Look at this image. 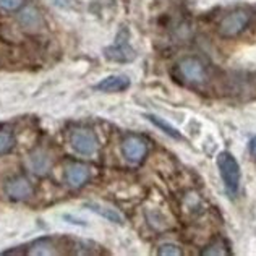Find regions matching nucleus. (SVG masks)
Listing matches in <instances>:
<instances>
[{
  "instance_id": "39448f33",
  "label": "nucleus",
  "mask_w": 256,
  "mask_h": 256,
  "mask_svg": "<svg viewBox=\"0 0 256 256\" xmlns=\"http://www.w3.org/2000/svg\"><path fill=\"white\" fill-rule=\"evenodd\" d=\"M122 151H124V156L130 160V162L138 164L146 158L148 144H146V141L143 138L136 136V134H130V136L124 140Z\"/></svg>"
},
{
  "instance_id": "1a4fd4ad",
  "label": "nucleus",
  "mask_w": 256,
  "mask_h": 256,
  "mask_svg": "<svg viewBox=\"0 0 256 256\" xmlns=\"http://www.w3.org/2000/svg\"><path fill=\"white\" fill-rule=\"evenodd\" d=\"M130 88V80L125 75H112L104 78L102 82L96 84L98 91L102 92H122Z\"/></svg>"
},
{
  "instance_id": "423d86ee",
  "label": "nucleus",
  "mask_w": 256,
  "mask_h": 256,
  "mask_svg": "<svg viewBox=\"0 0 256 256\" xmlns=\"http://www.w3.org/2000/svg\"><path fill=\"white\" fill-rule=\"evenodd\" d=\"M106 56H107V58L116 60V62H130V60L134 58V50L130 47L128 41H124L122 32H120L116 44L106 49Z\"/></svg>"
},
{
  "instance_id": "ddd939ff",
  "label": "nucleus",
  "mask_w": 256,
  "mask_h": 256,
  "mask_svg": "<svg viewBox=\"0 0 256 256\" xmlns=\"http://www.w3.org/2000/svg\"><path fill=\"white\" fill-rule=\"evenodd\" d=\"M228 253L230 252H228L227 245L222 240L212 242V244L210 246H206V250L203 252V254H208V256H226Z\"/></svg>"
},
{
  "instance_id": "6e6552de",
  "label": "nucleus",
  "mask_w": 256,
  "mask_h": 256,
  "mask_svg": "<svg viewBox=\"0 0 256 256\" xmlns=\"http://www.w3.org/2000/svg\"><path fill=\"white\" fill-rule=\"evenodd\" d=\"M5 190H6V194H8L12 200H26V198L31 196L32 186L24 177H16V178H13L6 184Z\"/></svg>"
},
{
  "instance_id": "f8f14e48",
  "label": "nucleus",
  "mask_w": 256,
  "mask_h": 256,
  "mask_svg": "<svg viewBox=\"0 0 256 256\" xmlns=\"http://www.w3.org/2000/svg\"><path fill=\"white\" fill-rule=\"evenodd\" d=\"M86 206L90 208L91 211L96 212V214L102 216V218H106V219H109L110 222H117V224H122V218H120V214L116 210H109V208L96 204V203H88Z\"/></svg>"
},
{
  "instance_id": "f03ea898",
  "label": "nucleus",
  "mask_w": 256,
  "mask_h": 256,
  "mask_svg": "<svg viewBox=\"0 0 256 256\" xmlns=\"http://www.w3.org/2000/svg\"><path fill=\"white\" fill-rule=\"evenodd\" d=\"M252 20V13L246 8H235L220 20L219 34L222 38H235L244 31Z\"/></svg>"
},
{
  "instance_id": "0eeeda50",
  "label": "nucleus",
  "mask_w": 256,
  "mask_h": 256,
  "mask_svg": "<svg viewBox=\"0 0 256 256\" xmlns=\"http://www.w3.org/2000/svg\"><path fill=\"white\" fill-rule=\"evenodd\" d=\"M88 178H90V169H88V166H84L82 162H73L66 167L65 180L72 188L83 186L88 182Z\"/></svg>"
},
{
  "instance_id": "dca6fc26",
  "label": "nucleus",
  "mask_w": 256,
  "mask_h": 256,
  "mask_svg": "<svg viewBox=\"0 0 256 256\" xmlns=\"http://www.w3.org/2000/svg\"><path fill=\"white\" fill-rule=\"evenodd\" d=\"M159 254H162V256H166V254H172V256H178V254H182V252H180V248L178 246H175V245H162L159 248Z\"/></svg>"
},
{
  "instance_id": "f257e3e1",
  "label": "nucleus",
  "mask_w": 256,
  "mask_h": 256,
  "mask_svg": "<svg viewBox=\"0 0 256 256\" xmlns=\"http://www.w3.org/2000/svg\"><path fill=\"white\" fill-rule=\"evenodd\" d=\"M218 169L222 177V182H224L226 192L228 196H235L238 192L240 186V166L237 162V159L234 158L232 152L228 151H222L218 156Z\"/></svg>"
},
{
  "instance_id": "20e7f679",
  "label": "nucleus",
  "mask_w": 256,
  "mask_h": 256,
  "mask_svg": "<svg viewBox=\"0 0 256 256\" xmlns=\"http://www.w3.org/2000/svg\"><path fill=\"white\" fill-rule=\"evenodd\" d=\"M70 144L82 156H92L99 150L96 134L90 128H76L70 136Z\"/></svg>"
},
{
  "instance_id": "7ed1b4c3",
  "label": "nucleus",
  "mask_w": 256,
  "mask_h": 256,
  "mask_svg": "<svg viewBox=\"0 0 256 256\" xmlns=\"http://www.w3.org/2000/svg\"><path fill=\"white\" fill-rule=\"evenodd\" d=\"M178 75L185 83L190 84H203L208 80V72L204 64L196 57H185L177 64Z\"/></svg>"
},
{
  "instance_id": "f3484780",
  "label": "nucleus",
  "mask_w": 256,
  "mask_h": 256,
  "mask_svg": "<svg viewBox=\"0 0 256 256\" xmlns=\"http://www.w3.org/2000/svg\"><path fill=\"white\" fill-rule=\"evenodd\" d=\"M248 150H250V154L256 159V136L250 140V143H248Z\"/></svg>"
},
{
  "instance_id": "9b49d317",
  "label": "nucleus",
  "mask_w": 256,
  "mask_h": 256,
  "mask_svg": "<svg viewBox=\"0 0 256 256\" xmlns=\"http://www.w3.org/2000/svg\"><path fill=\"white\" fill-rule=\"evenodd\" d=\"M146 118L150 120L152 125H156L158 128H160V130H162L166 134H169V136H172L175 140H182V134H180V132L177 130V128H174L170 124H167L166 120H162L160 117H158V116H146Z\"/></svg>"
},
{
  "instance_id": "4468645a",
  "label": "nucleus",
  "mask_w": 256,
  "mask_h": 256,
  "mask_svg": "<svg viewBox=\"0 0 256 256\" xmlns=\"http://www.w3.org/2000/svg\"><path fill=\"white\" fill-rule=\"evenodd\" d=\"M13 144H15V140L10 133L0 132V154H6L13 150Z\"/></svg>"
},
{
  "instance_id": "9d476101",
  "label": "nucleus",
  "mask_w": 256,
  "mask_h": 256,
  "mask_svg": "<svg viewBox=\"0 0 256 256\" xmlns=\"http://www.w3.org/2000/svg\"><path fill=\"white\" fill-rule=\"evenodd\" d=\"M30 248H31V250L26 252L28 254H47V256H49V254H57L58 253L56 250V246H54L50 238H41V240H38Z\"/></svg>"
},
{
  "instance_id": "2eb2a0df",
  "label": "nucleus",
  "mask_w": 256,
  "mask_h": 256,
  "mask_svg": "<svg viewBox=\"0 0 256 256\" xmlns=\"http://www.w3.org/2000/svg\"><path fill=\"white\" fill-rule=\"evenodd\" d=\"M24 0H0V10L2 12H16L22 8Z\"/></svg>"
}]
</instances>
